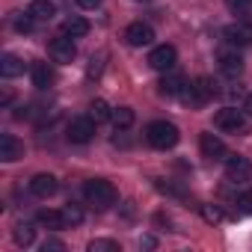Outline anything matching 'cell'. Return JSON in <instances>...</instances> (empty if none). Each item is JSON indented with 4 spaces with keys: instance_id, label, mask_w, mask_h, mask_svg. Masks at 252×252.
Returning a JSON list of instances; mask_svg holds the SVG:
<instances>
[{
    "instance_id": "1",
    "label": "cell",
    "mask_w": 252,
    "mask_h": 252,
    "mask_svg": "<svg viewBox=\"0 0 252 252\" xmlns=\"http://www.w3.org/2000/svg\"><path fill=\"white\" fill-rule=\"evenodd\" d=\"M83 196H86V202L95 205V208H110V205L119 199L116 187H113L110 181H104V178H92V181H86V184H83Z\"/></svg>"
},
{
    "instance_id": "2",
    "label": "cell",
    "mask_w": 252,
    "mask_h": 252,
    "mask_svg": "<svg viewBox=\"0 0 252 252\" xmlns=\"http://www.w3.org/2000/svg\"><path fill=\"white\" fill-rule=\"evenodd\" d=\"M146 140L155 149H172V146H178L181 134H178V128L172 122H152L146 128Z\"/></svg>"
},
{
    "instance_id": "3",
    "label": "cell",
    "mask_w": 252,
    "mask_h": 252,
    "mask_svg": "<svg viewBox=\"0 0 252 252\" xmlns=\"http://www.w3.org/2000/svg\"><path fill=\"white\" fill-rule=\"evenodd\" d=\"M214 125L220 131H228V134H246L249 122H246V113L237 110V107H222L217 116H214Z\"/></svg>"
},
{
    "instance_id": "4",
    "label": "cell",
    "mask_w": 252,
    "mask_h": 252,
    "mask_svg": "<svg viewBox=\"0 0 252 252\" xmlns=\"http://www.w3.org/2000/svg\"><path fill=\"white\" fill-rule=\"evenodd\" d=\"M65 137H68L71 143H77V146H86V143L95 137V122H92L89 116H77V119H71V122H68V128H65Z\"/></svg>"
},
{
    "instance_id": "5",
    "label": "cell",
    "mask_w": 252,
    "mask_h": 252,
    "mask_svg": "<svg viewBox=\"0 0 252 252\" xmlns=\"http://www.w3.org/2000/svg\"><path fill=\"white\" fill-rule=\"evenodd\" d=\"M48 54H51V60L54 63H60V65H65V63H71L74 57H77V48H74V42H71V36H57L51 45H48Z\"/></svg>"
},
{
    "instance_id": "6",
    "label": "cell",
    "mask_w": 252,
    "mask_h": 252,
    "mask_svg": "<svg viewBox=\"0 0 252 252\" xmlns=\"http://www.w3.org/2000/svg\"><path fill=\"white\" fill-rule=\"evenodd\" d=\"M175 60H178V54H175L172 45H158V48H152V54H149V65H152L155 71H172V68H175Z\"/></svg>"
},
{
    "instance_id": "7",
    "label": "cell",
    "mask_w": 252,
    "mask_h": 252,
    "mask_svg": "<svg viewBox=\"0 0 252 252\" xmlns=\"http://www.w3.org/2000/svg\"><path fill=\"white\" fill-rule=\"evenodd\" d=\"M125 42H128L131 48H146V45H152V42H155L152 24H143V21L128 24V30H125Z\"/></svg>"
},
{
    "instance_id": "8",
    "label": "cell",
    "mask_w": 252,
    "mask_h": 252,
    "mask_svg": "<svg viewBox=\"0 0 252 252\" xmlns=\"http://www.w3.org/2000/svg\"><path fill=\"white\" fill-rule=\"evenodd\" d=\"M225 175H228V181H249L252 178V160L240 158V155H228L225 158Z\"/></svg>"
},
{
    "instance_id": "9",
    "label": "cell",
    "mask_w": 252,
    "mask_h": 252,
    "mask_svg": "<svg viewBox=\"0 0 252 252\" xmlns=\"http://www.w3.org/2000/svg\"><path fill=\"white\" fill-rule=\"evenodd\" d=\"M199 149H202V155H205L208 160H225V158H228L225 143H222L217 134H202V137H199Z\"/></svg>"
},
{
    "instance_id": "10",
    "label": "cell",
    "mask_w": 252,
    "mask_h": 252,
    "mask_svg": "<svg viewBox=\"0 0 252 252\" xmlns=\"http://www.w3.org/2000/svg\"><path fill=\"white\" fill-rule=\"evenodd\" d=\"M57 190H60V181H57L51 172H39V175H33V181H30V193L39 196V199H51Z\"/></svg>"
},
{
    "instance_id": "11",
    "label": "cell",
    "mask_w": 252,
    "mask_h": 252,
    "mask_svg": "<svg viewBox=\"0 0 252 252\" xmlns=\"http://www.w3.org/2000/svg\"><path fill=\"white\" fill-rule=\"evenodd\" d=\"M222 36H225L228 45H237V48L252 45V24H246V21H234V24H228V27L222 30Z\"/></svg>"
},
{
    "instance_id": "12",
    "label": "cell",
    "mask_w": 252,
    "mask_h": 252,
    "mask_svg": "<svg viewBox=\"0 0 252 252\" xmlns=\"http://www.w3.org/2000/svg\"><path fill=\"white\" fill-rule=\"evenodd\" d=\"M18 158H24V146H21L12 134H3V137H0V160H3V163H12V160H18Z\"/></svg>"
},
{
    "instance_id": "13",
    "label": "cell",
    "mask_w": 252,
    "mask_h": 252,
    "mask_svg": "<svg viewBox=\"0 0 252 252\" xmlns=\"http://www.w3.org/2000/svg\"><path fill=\"white\" fill-rule=\"evenodd\" d=\"M220 71H222L228 80H237V77L243 74V60H240L237 54H231V51H222V54H220Z\"/></svg>"
},
{
    "instance_id": "14",
    "label": "cell",
    "mask_w": 252,
    "mask_h": 252,
    "mask_svg": "<svg viewBox=\"0 0 252 252\" xmlns=\"http://www.w3.org/2000/svg\"><path fill=\"white\" fill-rule=\"evenodd\" d=\"M27 12H30L36 21H51V18L57 15V3H54V0H33Z\"/></svg>"
},
{
    "instance_id": "15",
    "label": "cell",
    "mask_w": 252,
    "mask_h": 252,
    "mask_svg": "<svg viewBox=\"0 0 252 252\" xmlns=\"http://www.w3.org/2000/svg\"><path fill=\"white\" fill-rule=\"evenodd\" d=\"M30 74H33V86H36V89H48V86L54 83V68H51L48 63H36Z\"/></svg>"
},
{
    "instance_id": "16",
    "label": "cell",
    "mask_w": 252,
    "mask_h": 252,
    "mask_svg": "<svg viewBox=\"0 0 252 252\" xmlns=\"http://www.w3.org/2000/svg\"><path fill=\"white\" fill-rule=\"evenodd\" d=\"M0 74L3 77H18V74H24V63L15 54H3L0 57Z\"/></svg>"
},
{
    "instance_id": "17",
    "label": "cell",
    "mask_w": 252,
    "mask_h": 252,
    "mask_svg": "<svg viewBox=\"0 0 252 252\" xmlns=\"http://www.w3.org/2000/svg\"><path fill=\"white\" fill-rule=\"evenodd\" d=\"M110 122L116 125L119 131L131 128V125H134V110H131V107H116V110H113V116H110Z\"/></svg>"
},
{
    "instance_id": "18",
    "label": "cell",
    "mask_w": 252,
    "mask_h": 252,
    "mask_svg": "<svg viewBox=\"0 0 252 252\" xmlns=\"http://www.w3.org/2000/svg\"><path fill=\"white\" fill-rule=\"evenodd\" d=\"M63 33L71 36V39H80V36L89 33V21H86V18H68V21L63 24Z\"/></svg>"
},
{
    "instance_id": "19",
    "label": "cell",
    "mask_w": 252,
    "mask_h": 252,
    "mask_svg": "<svg viewBox=\"0 0 252 252\" xmlns=\"http://www.w3.org/2000/svg\"><path fill=\"white\" fill-rule=\"evenodd\" d=\"M184 77H178V74H166L163 80H160V95H181V89H184Z\"/></svg>"
},
{
    "instance_id": "20",
    "label": "cell",
    "mask_w": 252,
    "mask_h": 252,
    "mask_svg": "<svg viewBox=\"0 0 252 252\" xmlns=\"http://www.w3.org/2000/svg\"><path fill=\"white\" fill-rule=\"evenodd\" d=\"M39 225H45V228H65V217H63V211H39Z\"/></svg>"
},
{
    "instance_id": "21",
    "label": "cell",
    "mask_w": 252,
    "mask_h": 252,
    "mask_svg": "<svg viewBox=\"0 0 252 252\" xmlns=\"http://www.w3.org/2000/svg\"><path fill=\"white\" fill-rule=\"evenodd\" d=\"M12 237H15L18 246H30V243L36 240V228H33L30 222H18V225L12 228Z\"/></svg>"
},
{
    "instance_id": "22",
    "label": "cell",
    "mask_w": 252,
    "mask_h": 252,
    "mask_svg": "<svg viewBox=\"0 0 252 252\" xmlns=\"http://www.w3.org/2000/svg\"><path fill=\"white\" fill-rule=\"evenodd\" d=\"M193 86H196V92H199V98H202V104L220 95V89H217V83H214L211 77H199V80H196Z\"/></svg>"
},
{
    "instance_id": "23",
    "label": "cell",
    "mask_w": 252,
    "mask_h": 252,
    "mask_svg": "<svg viewBox=\"0 0 252 252\" xmlns=\"http://www.w3.org/2000/svg\"><path fill=\"white\" fill-rule=\"evenodd\" d=\"M113 116V110L107 107V101H101V98H95L92 104H89V119L95 122V125H101V122H107Z\"/></svg>"
},
{
    "instance_id": "24",
    "label": "cell",
    "mask_w": 252,
    "mask_h": 252,
    "mask_svg": "<svg viewBox=\"0 0 252 252\" xmlns=\"http://www.w3.org/2000/svg\"><path fill=\"white\" fill-rule=\"evenodd\" d=\"M63 217H65V225H80V222H83V208L74 205V202H68V205L63 208Z\"/></svg>"
},
{
    "instance_id": "25",
    "label": "cell",
    "mask_w": 252,
    "mask_h": 252,
    "mask_svg": "<svg viewBox=\"0 0 252 252\" xmlns=\"http://www.w3.org/2000/svg\"><path fill=\"white\" fill-rule=\"evenodd\" d=\"M86 249L89 252H119V243L116 240H92Z\"/></svg>"
},
{
    "instance_id": "26",
    "label": "cell",
    "mask_w": 252,
    "mask_h": 252,
    "mask_svg": "<svg viewBox=\"0 0 252 252\" xmlns=\"http://www.w3.org/2000/svg\"><path fill=\"white\" fill-rule=\"evenodd\" d=\"M202 217H205V222H220L222 220V211L217 205H202Z\"/></svg>"
},
{
    "instance_id": "27",
    "label": "cell",
    "mask_w": 252,
    "mask_h": 252,
    "mask_svg": "<svg viewBox=\"0 0 252 252\" xmlns=\"http://www.w3.org/2000/svg\"><path fill=\"white\" fill-rule=\"evenodd\" d=\"M237 214H252V190L237 196Z\"/></svg>"
},
{
    "instance_id": "28",
    "label": "cell",
    "mask_w": 252,
    "mask_h": 252,
    "mask_svg": "<svg viewBox=\"0 0 252 252\" xmlns=\"http://www.w3.org/2000/svg\"><path fill=\"white\" fill-rule=\"evenodd\" d=\"M33 21H36V18H33L30 12L21 15V18H15V30H18V33H30V30H33Z\"/></svg>"
},
{
    "instance_id": "29",
    "label": "cell",
    "mask_w": 252,
    "mask_h": 252,
    "mask_svg": "<svg viewBox=\"0 0 252 252\" xmlns=\"http://www.w3.org/2000/svg\"><path fill=\"white\" fill-rule=\"evenodd\" d=\"M249 3H252V0H225V6H228V9H234V12L249 9Z\"/></svg>"
},
{
    "instance_id": "30",
    "label": "cell",
    "mask_w": 252,
    "mask_h": 252,
    "mask_svg": "<svg viewBox=\"0 0 252 252\" xmlns=\"http://www.w3.org/2000/svg\"><path fill=\"white\" fill-rule=\"evenodd\" d=\"M51 249H65V243L63 240H45L42 243V252H51Z\"/></svg>"
},
{
    "instance_id": "31",
    "label": "cell",
    "mask_w": 252,
    "mask_h": 252,
    "mask_svg": "<svg viewBox=\"0 0 252 252\" xmlns=\"http://www.w3.org/2000/svg\"><path fill=\"white\" fill-rule=\"evenodd\" d=\"M95 74H101V60H95V57H92V65H89V77H95Z\"/></svg>"
},
{
    "instance_id": "32",
    "label": "cell",
    "mask_w": 252,
    "mask_h": 252,
    "mask_svg": "<svg viewBox=\"0 0 252 252\" xmlns=\"http://www.w3.org/2000/svg\"><path fill=\"white\" fill-rule=\"evenodd\" d=\"M101 3V0H77V6H83V9H95Z\"/></svg>"
},
{
    "instance_id": "33",
    "label": "cell",
    "mask_w": 252,
    "mask_h": 252,
    "mask_svg": "<svg viewBox=\"0 0 252 252\" xmlns=\"http://www.w3.org/2000/svg\"><path fill=\"white\" fill-rule=\"evenodd\" d=\"M246 107H249V113H252V98H249V101H246Z\"/></svg>"
}]
</instances>
